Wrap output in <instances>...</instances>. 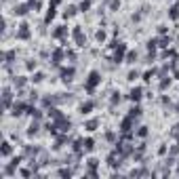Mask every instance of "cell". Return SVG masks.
I'll use <instances>...</instances> for the list:
<instances>
[{"mask_svg":"<svg viewBox=\"0 0 179 179\" xmlns=\"http://www.w3.org/2000/svg\"><path fill=\"white\" fill-rule=\"evenodd\" d=\"M53 36H55V38H65V36H68V28H65V25H59V28L53 32Z\"/></svg>","mask_w":179,"mask_h":179,"instance_id":"9a60e30c","label":"cell"},{"mask_svg":"<svg viewBox=\"0 0 179 179\" xmlns=\"http://www.w3.org/2000/svg\"><path fill=\"white\" fill-rule=\"evenodd\" d=\"M97 165H99V160H97V158H91L89 160V169H95Z\"/></svg>","mask_w":179,"mask_h":179,"instance_id":"8d00e7d4","label":"cell"},{"mask_svg":"<svg viewBox=\"0 0 179 179\" xmlns=\"http://www.w3.org/2000/svg\"><path fill=\"white\" fill-rule=\"evenodd\" d=\"M38 152H40V148H32V145H25V150H23V154H25V156H36V154H38Z\"/></svg>","mask_w":179,"mask_h":179,"instance_id":"e0dca14e","label":"cell"},{"mask_svg":"<svg viewBox=\"0 0 179 179\" xmlns=\"http://www.w3.org/2000/svg\"><path fill=\"white\" fill-rule=\"evenodd\" d=\"M82 148H84V150H87V152H91V150H93V148H95V141H93V139H82Z\"/></svg>","mask_w":179,"mask_h":179,"instance_id":"d6986e66","label":"cell"},{"mask_svg":"<svg viewBox=\"0 0 179 179\" xmlns=\"http://www.w3.org/2000/svg\"><path fill=\"white\" fill-rule=\"evenodd\" d=\"M158 32L160 34H166V25H158Z\"/></svg>","mask_w":179,"mask_h":179,"instance_id":"bcb514c9","label":"cell"},{"mask_svg":"<svg viewBox=\"0 0 179 179\" xmlns=\"http://www.w3.org/2000/svg\"><path fill=\"white\" fill-rule=\"evenodd\" d=\"M25 68H28V70H36V61H34V59H30V61L25 63Z\"/></svg>","mask_w":179,"mask_h":179,"instance_id":"74e56055","label":"cell"},{"mask_svg":"<svg viewBox=\"0 0 179 179\" xmlns=\"http://www.w3.org/2000/svg\"><path fill=\"white\" fill-rule=\"evenodd\" d=\"M30 36H32V32H30V25H28V23H21L19 30H17V38H19V40H28Z\"/></svg>","mask_w":179,"mask_h":179,"instance_id":"3957f363","label":"cell"},{"mask_svg":"<svg viewBox=\"0 0 179 179\" xmlns=\"http://www.w3.org/2000/svg\"><path fill=\"white\" fill-rule=\"evenodd\" d=\"M32 80H34V82H42V80H44V74H42V72H36Z\"/></svg>","mask_w":179,"mask_h":179,"instance_id":"f546056e","label":"cell"},{"mask_svg":"<svg viewBox=\"0 0 179 179\" xmlns=\"http://www.w3.org/2000/svg\"><path fill=\"white\" fill-rule=\"evenodd\" d=\"M13 84L17 87V89H23V87H25V78H21V76H19V78H15Z\"/></svg>","mask_w":179,"mask_h":179,"instance_id":"d4e9b609","label":"cell"},{"mask_svg":"<svg viewBox=\"0 0 179 179\" xmlns=\"http://www.w3.org/2000/svg\"><path fill=\"white\" fill-rule=\"evenodd\" d=\"M126 61H129V63H135V61H137V53H135V51H131V53L126 55Z\"/></svg>","mask_w":179,"mask_h":179,"instance_id":"83f0119b","label":"cell"},{"mask_svg":"<svg viewBox=\"0 0 179 179\" xmlns=\"http://www.w3.org/2000/svg\"><path fill=\"white\" fill-rule=\"evenodd\" d=\"M59 2H61V0H51V4H59Z\"/></svg>","mask_w":179,"mask_h":179,"instance_id":"7dc6e473","label":"cell"},{"mask_svg":"<svg viewBox=\"0 0 179 179\" xmlns=\"http://www.w3.org/2000/svg\"><path fill=\"white\" fill-rule=\"evenodd\" d=\"M158 154H160V156H162V154H166V148H165V145H160V148H158Z\"/></svg>","mask_w":179,"mask_h":179,"instance_id":"f6af8a7d","label":"cell"},{"mask_svg":"<svg viewBox=\"0 0 179 179\" xmlns=\"http://www.w3.org/2000/svg\"><path fill=\"white\" fill-rule=\"evenodd\" d=\"M95 38H97V42H103L105 40V32H103V30H99V32L95 34Z\"/></svg>","mask_w":179,"mask_h":179,"instance_id":"f1b7e54d","label":"cell"},{"mask_svg":"<svg viewBox=\"0 0 179 179\" xmlns=\"http://www.w3.org/2000/svg\"><path fill=\"white\" fill-rule=\"evenodd\" d=\"M68 141H70V139L65 137V135H59V137H57V141H55V145H53V148H55V150H61V148H63V145H65V143H68Z\"/></svg>","mask_w":179,"mask_h":179,"instance_id":"5bb4252c","label":"cell"},{"mask_svg":"<svg viewBox=\"0 0 179 179\" xmlns=\"http://www.w3.org/2000/svg\"><path fill=\"white\" fill-rule=\"evenodd\" d=\"M8 105H11V89H4V108H8Z\"/></svg>","mask_w":179,"mask_h":179,"instance_id":"603a6c76","label":"cell"},{"mask_svg":"<svg viewBox=\"0 0 179 179\" xmlns=\"http://www.w3.org/2000/svg\"><path fill=\"white\" fill-rule=\"evenodd\" d=\"M72 36H74V40H76V44H78V47H84V42H87V38H84V34H82V28H80V25H76V28L72 30Z\"/></svg>","mask_w":179,"mask_h":179,"instance_id":"7a4b0ae2","label":"cell"},{"mask_svg":"<svg viewBox=\"0 0 179 179\" xmlns=\"http://www.w3.org/2000/svg\"><path fill=\"white\" fill-rule=\"evenodd\" d=\"M118 101H120V95H118V93H114V97H112V103H118Z\"/></svg>","mask_w":179,"mask_h":179,"instance_id":"ee69618b","label":"cell"},{"mask_svg":"<svg viewBox=\"0 0 179 179\" xmlns=\"http://www.w3.org/2000/svg\"><path fill=\"white\" fill-rule=\"evenodd\" d=\"M13 59H15V51H7V53H4V61L11 63Z\"/></svg>","mask_w":179,"mask_h":179,"instance_id":"4316f807","label":"cell"},{"mask_svg":"<svg viewBox=\"0 0 179 179\" xmlns=\"http://www.w3.org/2000/svg\"><path fill=\"white\" fill-rule=\"evenodd\" d=\"M120 7V0H110V11H116Z\"/></svg>","mask_w":179,"mask_h":179,"instance_id":"d6a6232c","label":"cell"},{"mask_svg":"<svg viewBox=\"0 0 179 179\" xmlns=\"http://www.w3.org/2000/svg\"><path fill=\"white\" fill-rule=\"evenodd\" d=\"M59 175H61V177H70V175H72V171H70V169H61V171H59Z\"/></svg>","mask_w":179,"mask_h":179,"instance_id":"d590c367","label":"cell"},{"mask_svg":"<svg viewBox=\"0 0 179 179\" xmlns=\"http://www.w3.org/2000/svg\"><path fill=\"white\" fill-rule=\"evenodd\" d=\"M105 139H108V141H114V139H116V135H114V133H105Z\"/></svg>","mask_w":179,"mask_h":179,"instance_id":"f35d334b","label":"cell"},{"mask_svg":"<svg viewBox=\"0 0 179 179\" xmlns=\"http://www.w3.org/2000/svg\"><path fill=\"white\" fill-rule=\"evenodd\" d=\"M169 19H173V21L179 19V4H173V7L169 8Z\"/></svg>","mask_w":179,"mask_h":179,"instance_id":"9c48e42d","label":"cell"},{"mask_svg":"<svg viewBox=\"0 0 179 179\" xmlns=\"http://www.w3.org/2000/svg\"><path fill=\"white\" fill-rule=\"evenodd\" d=\"M28 13V4H15V8H13V15H25Z\"/></svg>","mask_w":179,"mask_h":179,"instance_id":"7c38bea8","label":"cell"},{"mask_svg":"<svg viewBox=\"0 0 179 179\" xmlns=\"http://www.w3.org/2000/svg\"><path fill=\"white\" fill-rule=\"evenodd\" d=\"M55 124H57V129H59V131H63V133H68V131H70V126H72V122H70L65 116L59 118V120H55Z\"/></svg>","mask_w":179,"mask_h":179,"instance_id":"8992f818","label":"cell"},{"mask_svg":"<svg viewBox=\"0 0 179 179\" xmlns=\"http://www.w3.org/2000/svg\"><path fill=\"white\" fill-rule=\"evenodd\" d=\"M129 114H131L133 118H139V116H141V108H133V110L129 112Z\"/></svg>","mask_w":179,"mask_h":179,"instance_id":"4dcf8cb0","label":"cell"},{"mask_svg":"<svg viewBox=\"0 0 179 179\" xmlns=\"http://www.w3.org/2000/svg\"><path fill=\"white\" fill-rule=\"evenodd\" d=\"M11 165H13V166H15V169H17V166H19V165H21V156H19V158H13V162H11Z\"/></svg>","mask_w":179,"mask_h":179,"instance_id":"60d3db41","label":"cell"},{"mask_svg":"<svg viewBox=\"0 0 179 179\" xmlns=\"http://www.w3.org/2000/svg\"><path fill=\"white\" fill-rule=\"evenodd\" d=\"M48 116H53L55 120H59V118H63V114H61L59 108H53V105H51V108H48Z\"/></svg>","mask_w":179,"mask_h":179,"instance_id":"2e32d148","label":"cell"},{"mask_svg":"<svg viewBox=\"0 0 179 179\" xmlns=\"http://www.w3.org/2000/svg\"><path fill=\"white\" fill-rule=\"evenodd\" d=\"M74 74H76L74 68H63L61 70V80L63 82H72V80H74Z\"/></svg>","mask_w":179,"mask_h":179,"instance_id":"5b68a950","label":"cell"},{"mask_svg":"<svg viewBox=\"0 0 179 179\" xmlns=\"http://www.w3.org/2000/svg\"><path fill=\"white\" fill-rule=\"evenodd\" d=\"M13 154V148H11V143L8 141H4L2 143V148H0V156H11Z\"/></svg>","mask_w":179,"mask_h":179,"instance_id":"8fae6325","label":"cell"},{"mask_svg":"<svg viewBox=\"0 0 179 179\" xmlns=\"http://www.w3.org/2000/svg\"><path fill=\"white\" fill-rule=\"evenodd\" d=\"M78 8H80L82 13H84V11H89V8H91V0H82V2L78 4Z\"/></svg>","mask_w":179,"mask_h":179,"instance_id":"484cf974","label":"cell"},{"mask_svg":"<svg viewBox=\"0 0 179 179\" xmlns=\"http://www.w3.org/2000/svg\"><path fill=\"white\" fill-rule=\"evenodd\" d=\"M36 99H38V93L32 91V93H30V101H36Z\"/></svg>","mask_w":179,"mask_h":179,"instance_id":"7bdbcfd3","label":"cell"},{"mask_svg":"<svg viewBox=\"0 0 179 179\" xmlns=\"http://www.w3.org/2000/svg\"><path fill=\"white\" fill-rule=\"evenodd\" d=\"M76 11H80V8H78V7H68V8H65V13H63V17H65V19H68V17H74Z\"/></svg>","mask_w":179,"mask_h":179,"instance_id":"ffe728a7","label":"cell"},{"mask_svg":"<svg viewBox=\"0 0 179 179\" xmlns=\"http://www.w3.org/2000/svg\"><path fill=\"white\" fill-rule=\"evenodd\" d=\"M169 42H171L169 38H160V47H169Z\"/></svg>","mask_w":179,"mask_h":179,"instance_id":"b9f144b4","label":"cell"},{"mask_svg":"<svg viewBox=\"0 0 179 179\" xmlns=\"http://www.w3.org/2000/svg\"><path fill=\"white\" fill-rule=\"evenodd\" d=\"M38 131H40V124H38V120H34V122L28 126V135H36Z\"/></svg>","mask_w":179,"mask_h":179,"instance_id":"ac0fdd59","label":"cell"},{"mask_svg":"<svg viewBox=\"0 0 179 179\" xmlns=\"http://www.w3.org/2000/svg\"><path fill=\"white\" fill-rule=\"evenodd\" d=\"M141 95H143V91L137 87V89H133L131 93H129V99H131V101H139V99H141Z\"/></svg>","mask_w":179,"mask_h":179,"instance_id":"ba28073f","label":"cell"},{"mask_svg":"<svg viewBox=\"0 0 179 179\" xmlns=\"http://www.w3.org/2000/svg\"><path fill=\"white\" fill-rule=\"evenodd\" d=\"M97 126H99V120H97V118H91V120L84 122V129H87V131H95Z\"/></svg>","mask_w":179,"mask_h":179,"instance_id":"30bf717a","label":"cell"},{"mask_svg":"<svg viewBox=\"0 0 179 179\" xmlns=\"http://www.w3.org/2000/svg\"><path fill=\"white\" fill-rule=\"evenodd\" d=\"M135 78H139V72H129V80H135Z\"/></svg>","mask_w":179,"mask_h":179,"instance_id":"ab89813d","label":"cell"},{"mask_svg":"<svg viewBox=\"0 0 179 179\" xmlns=\"http://www.w3.org/2000/svg\"><path fill=\"white\" fill-rule=\"evenodd\" d=\"M53 17H55V4H51V7H48V13H47V17H44V21L48 23Z\"/></svg>","mask_w":179,"mask_h":179,"instance_id":"7402d4cb","label":"cell"},{"mask_svg":"<svg viewBox=\"0 0 179 179\" xmlns=\"http://www.w3.org/2000/svg\"><path fill=\"white\" fill-rule=\"evenodd\" d=\"M154 74H156V70H150V72H145V74H143V80H148V82H150Z\"/></svg>","mask_w":179,"mask_h":179,"instance_id":"1f68e13d","label":"cell"},{"mask_svg":"<svg viewBox=\"0 0 179 179\" xmlns=\"http://www.w3.org/2000/svg\"><path fill=\"white\" fill-rule=\"evenodd\" d=\"M169 84H171V78H165V80L160 82V91H165L166 87H169Z\"/></svg>","mask_w":179,"mask_h":179,"instance_id":"e575fe53","label":"cell"},{"mask_svg":"<svg viewBox=\"0 0 179 179\" xmlns=\"http://www.w3.org/2000/svg\"><path fill=\"white\" fill-rule=\"evenodd\" d=\"M28 114H32V118H34V120H38V118L42 116L40 110H36V108H28Z\"/></svg>","mask_w":179,"mask_h":179,"instance_id":"cb8c5ba5","label":"cell"},{"mask_svg":"<svg viewBox=\"0 0 179 179\" xmlns=\"http://www.w3.org/2000/svg\"><path fill=\"white\" fill-rule=\"evenodd\" d=\"M93 108H95V101H84V103L80 105V114H91Z\"/></svg>","mask_w":179,"mask_h":179,"instance_id":"52a82bcc","label":"cell"},{"mask_svg":"<svg viewBox=\"0 0 179 179\" xmlns=\"http://www.w3.org/2000/svg\"><path fill=\"white\" fill-rule=\"evenodd\" d=\"M133 120H135V118L129 114V116H126L122 122H120V131H122V133H131V129H133Z\"/></svg>","mask_w":179,"mask_h":179,"instance_id":"277c9868","label":"cell"},{"mask_svg":"<svg viewBox=\"0 0 179 179\" xmlns=\"http://www.w3.org/2000/svg\"><path fill=\"white\" fill-rule=\"evenodd\" d=\"M23 110H28V105H25V103H15L13 105V116H21Z\"/></svg>","mask_w":179,"mask_h":179,"instance_id":"4fadbf2b","label":"cell"},{"mask_svg":"<svg viewBox=\"0 0 179 179\" xmlns=\"http://www.w3.org/2000/svg\"><path fill=\"white\" fill-rule=\"evenodd\" d=\"M175 131H179V124H177V126H175Z\"/></svg>","mask_w":179,"mask_h":179,"instance_id":"c3c4849f","label":"cell"},{"mask_svg":"<svg viewBox=\"0 0 179 179\" xmlns=\"http://www.w3.org/2000/svg\"><path fill=\"white\" fill-rule=\"evenodd\" d=\"M137 135H139V137H145V135H148V126H139Z\"/></svg>","mask_w":179,"mask_h":179,"instance_id":"836d02e7","label":"cell"},{"mask_svg":"<svg viewBox=\"0 0 179 179\" xmlns=\"http://www.w3.org/2000/svg\"><path fill=\"white\" fill-rule=\"evenodd\" d=\"M61 57H63V51H61V48H55V51H53V61L59 63V61H61Z\"/></svg>","mask_w":179,"mask_h":179,"instance_id":"44dd1931","label":"cell"},{"mask_svg":"<svg viewBox=\"0 0 179 179\" xmlns=\"http://www.w3.org/2000/svg\"><path fill=\"white\" fill-rule=\"evenodd\" d=\"M99 82H101V74H99V72H91L89 78H87V82H84V89L89 91V93H93Z\"/></svg>","mask_w":179,"mask_h":179,"instance_id":"6da1fadb","label":"cell"}]
</instances>
